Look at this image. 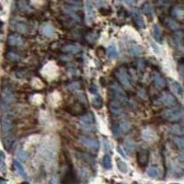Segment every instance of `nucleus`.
<instances>
[{"instance_id":"2f4dec72","label":"nucleus","mask_w":184,"mask_h":184,"mask_svg":"<svg viewBox=\"0 0 184 184\" xmlns=\"http://www.w3.org/2000/svg\"><path fill=\"white\" fill-rule=\"evenodd\" d=\"M16 156L18 157V159L21 160V161H26L29 158L28 153L25 150H23V149H18V151L16 153Z\"/></svg>"},{"instance_id":"20e7f679","label":"nucleus","mask_w":184,"mask_h":184,"mask_svg":"<svg viewBox=\"0 0 184 184\" xmlns=\"http://www.w3.org/2000/svg\"><path fill=\"white\" fill-rule=\"evenodd\" d=\"M115 76L122 86H124L126 88L131 87V81H130L129 76H128V73H127L125 67H122V66L119 67L115 71Z\"/></svg>"},{"instance_id":"423d86ee","label":"nucleus","mask_w":184,"mask_h":184,"mask_svg":"<svg viewBox=\"0 0 184 184\" xmlns=\"http://www.w3.org/2000/svg\"><path fill=\"white\" fill-rule=\"evenodd\" d=\"M111 90L113 94V96L120 101H126L127 100V97L126 94L124 93V91L122 90V88L117 84V83H112L111 86Z\"/></svg>"},{"instance_id":"f03ea898","label":"nucleus","mask_w":184,"mask_h":184,"mask_svg":"<svg viewBox=\"0 0 184 184\" xmlns=\"http://www.w3.org/2000/svg\"><path fill=\"white\" fill-rule=\"evenodd\" d=\"M40 154L41 156L47 162H52L54 160L56 156V149L53 143H45L41 148H40Z\"/></svg>"},{"instance_id":"b1692460","label":"nucleus","mask_w":184,"mask_h":184,"mask_svg":"<svg viewBox=\"0 0 184 184\" xmlns=\"http://www.w3.org/2000/svg\"><path fill=\"white\" fill-rule=\"evenodd\" d=\"M43 34L45 35L46 37H52L54 34V29L52 25L50 24H45L43 25V29H42Z\"/></svg>"},{"instance_id":"a19ab883","label":"nucleus","mask_w":184,"mask_h":184,"mask_svg":"<svg viewBox=\"0 0 184 184\" xmlns=\"http://www.w3.org/2000/svg\"><path fill=\"white\" fill-rule=\"evenodd\" d=\"M143 11H144V13H145V14H146V15H149V16H151V15L153 14L152 8L150 7V5H149V4H145V5L143 6Z\"/></svg>"},{"instance_id":"6e6552de","label":"nucleus","mask_w":184,"mask_h":184,"mask_svg":"<svg viewBox=\"0 0 184 184\" xmlns=\"http://www.w3.org/2000/svg\"><path fill=\"white\" fill-rule=\"evenodd\" d=\"M130 129H131V124H130V122H126V121H123V122H121L114 128L113 133H114L116 136H119V135H121L122 133H127Z\"/></svg>"},{"instance_id":"c756f323","label":"nucleus","mask_w":184,"mask_h":184,"mask_svg":"<svg viewBox=\"0 0 184 184\" xmlns=\"http://www.w3.org/2000/svg\"><path fill=\"white\" fill-rule=\"evenodd\" d=\"M102 165L106 169H111L112 167V162H111V157L110 155H105L102 159Z\"/></svg>"},{"instance_id":"dca6fc26","label":"nucleus","mask_w":184,"mask_h":184,"mask_svg":"<svg viewBox=\"0 0 184 184\" xmlns=\"http://www.w3.org/2000/svg\"><path fill=\"white\" fill-rule=\"evenodd\" d=\"M13 166H14V168H15V171L18 173V175H20L21 177L22 178H26L27 177V173H26V170L25 168L23 167V166L21 165V163L18 160H14L13 162Z\"/></svg>"},{"instance_id":"6ab92c4d","label":"nucleus","mask_w":184,"mask_h":184,"mask_svg":"<svg viewBox=\"0 0 184 184\" xmlns=\"http://www.w3.org/2000/svg\"><path fill=\"white\" fill-rule=\"evenodd\" d=\"M152 34H153L154 39H155L156 42H158V43H161V42H162V39H163V37H162V32H161V30H160V28H159L158 25L155 24V25L153 26Z\"/></svg>"},{"instance_id":"3c124183","label":"nucleus","mask_w":184,"mask_h":184,"mask_svg":"<svg viewBox=\"0 0 184 184\" xmlns=\"http://www.w3.org/2000/svg\"><path fill=\"white\" fill-rule=\"evenodd\" d=\"M1 27H2V22L0 21V29H1Z\"/></svg>"},{"instance_id":"412c9836","label":"nucleus","mask_w":184,"mask_h":184,"mask_svg":"<svg viewBox=\"0 0 184 184\" xmlns=\"http://www.w3.org/2000/svg\"><path fill=\"white\" fill-rule=\"evenodd\" d=\"M81 47L79 45H75V44H68L63 48V51L65 53H69V54H77L80 52Z\"/></svg>"},{"instance_id":"473e14b6","label":"nucleus","mask_w":184,"mask_h":184,"mask_svg":"<svg viewBox=\"0 0 184 184\" xmlns=\"http://www.w3.org/2000/svg\"><path fill=\"white\" fill-rule=\"evenodd\" d=\"M147 175L152 178H156L158 176V168L155 166L149 167L147 169Z\"/></svg>"},{"instance_id":"49530a36","label":"nucleus","mask_w":184,"mask_h":184,"mask_svg":"<svg viewBox=\"0 0 184 184\" xmlns=\"http://www.w3.org/2000/svg\"><path fill=\"white\" fill-rule=\"evenodd\" d=\"M104 146H105V150L106 151H108V150H110V145H109V143L107 142V140L106 139H104Z\"/></svg>"},{"instance_id":"e433bc0d","label":"nucleus","mask_w":184,"mask_h":184,"mask_svg":"<svg viewBox=\"0 0 184 184\" xmlns=\"http://www.w3.org/2000/svg\"><path fill=\"white\" fill-rule=\"evenodd\" d=\"M166 23H167V27H169L172 31H177L178 29V24L177 23V22H175L173 20H171V19H167L166 20Z\"/></svg>"},{"instance_id":"c03bdc74","label":"nucleus","mask_w":184,"mask_h":184,"mask_svg":"<svg viewBox=\"0 0 184 184\" xmlns=\"http://www.w3.org/2000/svg\"><path fill=\"white\" fill-rule=\"evenodd\" d=\"M79 88H80V86H79L78 83H72V84L68 87V89L74 91V90H77V89H79Z\"/></svg>"},{"instance_id":"2eb2a0df","label":"nucleus","mask_w":184,"mask_h":184,"mask_svg":"<svg viewBox=\"0 0 184 184\" xmlns=\"http://www.w3.org/2000/svg\"><path fill=\"white\" fill-rule=\"evenodd\" d=\"M169 132L177 135H184V124H173L168 128Z\"/></svg>"},{"instance_id":"8fccbe9b","label":"nucleus","mask_w":184,"mask_h":184,"mask_svg":"<svg viewBox=\"0 0 184 184\" xmlns=\"http://www.w3.org/2000/svg\"><path fill=\"white\" fill-rule=\"evenodd\" d=\"M7 182V180H5V179H2V178H0V183H6Z\"/></svg>"},{"instance_id":"c85d7f7f","label":"nucleus","mask_w":184,"mask_h":184,"mask_svg":"<svg viewBox=\"0 0 184 184\" xmlns=\"http://www.w3.org/2000/svg\"><path fill=\"white\" fill-rule=\"evenodd\" d=\"M94 123V117L91 113H88L80 118V124Z\"/></svg>"},{"instance_id":"9d476101","label":"nucleus","mask_w":184,"mask_h":184,"mask_svg":"<svg viewBox=\"0 0 184 184\" xmlns=\"http://www.w3.org/2000/svg\"><path fill=\"white\" fill-rule=\"evenodd\" d=\"M148 158H149V154L146 150H140L138 153H137V156H136V159H137V162H138V165L140 167H145L146 166L147 162H148Z\"/></svg>"},{"instance_id":"4be33fe9","label":"nucleus","mask_w":184,"mask_h":184,"mask_svg":"<svg viewBox=\"0 0 184 184\" xmlns=\"http://www.w3.org/2000/svg\"><path fill=\"white\" fill-rule=\"evenodd\" d=\"M142 52H143V48L140 45H138V44H132L129 47V54L131 55L136 56V55L141 54Z\"/></svg>"},{"instance_id":"de8ad7c7","label":"nucleus","mask_w":184,"mask_h":184,"mask_svg":"<svg viewBox=\"0 0 184 184\" xmlns=\"http://www.w3.org/2000/svg\"><path fill=\"white\" fill-rule=\"evenodd\" d=\"M118 152L124 157V158H126V155L124 154V152H123V150H122V148L121 147H118Z\"/></svg>"},{"instance_id":"393cba45","label":"nucleus","mask_w":184,"mask_h":184,"mask_svg":"<svg viewBox=\"0 0 184 184\" xmlns=\"http://www.w3.org/2000/svg\"><path fill=\"white\" fill-rule=\"evenodd\" d=\"M124 149L127 153L133 154L135 149V145L132 139H126L124 142Z\"/></svg>"},{"instance_id":"9b49d317","label":"nucleus","mask_w":184,"mask_h":184,"mask_svg":"<svg viewBox=\"0 0 184 184\" xmlns=\"http://www.w3.org/2000/svg\"><path fill=\"white\" fill-rule=\"evenodd\" d=\"M142 137L146 142H154L156 139V134L154 130L150 128H145L142 131Z\"/></svg>"},{"instance_id":"f8f14e48","label":"nucleus","mask_w":184,"mask_h":184,"mask_svg":"<svg viewBox=\"0 0 184 184\" xmlns=\"http://www.w3.org/2000/svg\"><path fill=\"white\" fill-rule=\"evenodd\" d=\"M160 100L163 104L167 106H174L176 104V99L174 98V96H172L170 93H167V92H165L161 96Z\"/></svg>"},{"instance_id":"0eeeda50","label":"nucleus","mask_w":184,"mask_h":184,"mask_svg":"<svg viewBox=\"0 0 184 184\" xmlns=\"http://www.w3.org/2000/svg\"><path fill=\"white\" fill-rule=\"evenodd\" d=\"M1 126H2V131L4 133H9L11 131L13 127V120L11 115L9 113H5L2 115L1 118Z\"/></svg>"},{"instance_id":"bb28decb","label":"nucleus","mask_w":184,"mask_h":184,"mask_svg":"<svg viewBox=\"0 0 184 184\" xmlns=\"http://www.w3.org/2000/svg\"><path fill=\"white\" fill-rule=\"evenodd\" d=\"M117 167H118V169L120 170V172H122V173H123V174H126V173H128V166H127V164L123 161V160H122V159H120V158H117Z\"/></svg>"},{"instance_id":"58836bf2","label":"nucleus","mask_w":184,"mask_h":184,"mask_svg":"<svg viewBox=\"0 0 184 184\" xmlns=\"http://www.w3.org/2000/svg\"><path fill=\"white\" fill-rule=\"evenodd\" d=\"M13 142H14V139L12 136H8L4 139V145L6 147V149L9 150V148L12 146L13 145Z\"/></svg>"},{"instance_id":"ddd939ff","label":"nucleus","mask_w":184,"mask_h":184,"mask_svg":"<svg viewBox=\"0 0 184 184\" xmlns=\"http://www.w3.org/2000/svg\"><path fill=\"white\" fill-rule=\"evenodd\" d=\"M8 43L11 46H21L23 44V39L17 34H10L8 38Z\"/></svg>"},{"instance_id":"a878e982","label":"nucleus","mask_w":184,"mask_h":184,"mask_svg":"<svg viewBox=\"0 0 184 184\" xmlns=\"http://www.w3.org/2000/svg\"><path fill=\"white\" fill-rule=\"evenodd\" d=\"M153 80H154V83L156 87L158 88H164L166 86V81L165 79L158 74H155L154 77H153Z\"/></svg>"},{"instance_id":"79ce46f5","label":"nucleus","mask_w":184,"mask_h":184,"mask_svg":"<svg viewBox=\"0 0 184 184\" xmlns=\"http://www.w3.org/2000/svg\"><path fill=\"white\" fill-rule=\"evenodd\" d=\"M0 168H1V170L4 168H6V165H5V155L3 152L0 151Z\"/></svg>"},{"instance_id":"1a4fd4ad","label":"nucleus","mask_w":184,"mask_h":184,"mask_svg":"<svg viewBox=\"0 0 184 184\" xmlns=\"http://www.w3.org/2000/svg\"><path fill=\"white\" fill-rule=\"evenodd\" d=\"M109 109H110L111 112L116 116H120L123 113L122 107L121 106V104L118 101H115V100H111L109 103Z\"/></svg>"},{"instance_id":"cd10ccee","label":"nucleus","mask_w":184,"mask_h":184,"mask_svg":"<svg viewBox=\"0 0 184 184\" xmlns=\"http://www.w3.org/2000/svg\"><path fill=\"white\" fill-rule=\"evenodd\" d=\"M107 53H108V55L110 58L111 59H115L118 57V52H117V48L114 44H111L109 47H108V50H107Z\"/></svg>"},{"instance_id":"72a5a7b5","label":"nucleus","mask_w":184,"mask_h":184,"mask_svg":"<svg viewBox=\"0 0 184 184\" xmlns=\"http://www.w3.org/2000/svg\"><path fill=\"white\" fill-rule=\"evenodd\" d=\"M79 174H80V177L84 179H88V178H90V172L86 167H80Z\"/></svg>"},{"instance_id":"f3484780","label":"nucleus","mask_w":184,"mask_h":184,"mask_svg":"<svg viewBox=\"0 0 184 184\" xmlns=\"http://www.w3.org/2000/svg\"><path fill=\"white\" fill-rule=\"evenodd\" d=\"M170 87H171L172 91H173L177 96L181 97V96L183 95V88H182L181 85H180L179 83H178L177 81L171 80V82H170Z\"/></svg>"},{"instance_id":"a18cd8bd","label":"nucleus","mask_w":184,"mask_h":184,"mask_svg":"<svg viewBox=\"0 0 184 184\" xmlns=\"http://www.w3.org/2000/svg\"><path fill=\"white\" fill-rule=\"evenodd\" d=\"M66 2H68L69 4H71L73 6H78V5H80V0H66Z\"/></svg>"},{"instance_id":"c9c22d12","label":"nucleus","mask_w":184,"mask_h":184,"mask_svg":"<svg viewBox=\"0 0 184 184\" xmlns=\"http://www.w3.org/2000/svg\"><path fill=\"white\" fill-rule=\"evenodd\" d=\"M133 19H134V21H135L136 25H137L139 28H144V27L145 26V21H144V19H143L142 16H140L139 14H134Z\"/></svg>"},{"instance_id":"f257e3e1","label":"nucleus","mask_w":184,"mask_h":184,"mask_svg":"<svg viewBox=\"0 0 184 184\" xmlns=\"http://www.w3.org/2000/svg\"><path fill=\"white\" fill-rule=\"evenodd\" d=\"M15 101V95L11 88L9 86L3 87L1 93H0V109L6 111L10 109Z\"/></svg>"},{"instance_id":"aec40b11","label":"nucleus","mask_w":184,"mask_h":184,"mask_svg":"<svg viewBox=\"0 0 184 184\" xmlns=\"http://www.w3.org/2000/svg\"><path fill=\"white\" fill-rule=\"evenodd\" d=\"M77 157H79L80 159H82L83 161L90 164V165H93L94 164V158L93 156H91L90 155L87 154V153H84V152H77Z\"/></svg>"},{"instance_id":"ea45409f","label":"nucleus","mask_w":184,"mask_h":184,"mask_svg":"<svg viewBox=\"0 0 184 184\" xmlns=\"http://www.w3.org/2000/svg\"><path fill=\"white\" fill-rule=\"evenodd\" d=\"M6 56H7V58L9 59L10 61H19V60H21L20 55L17 54H15V53H13V52H9V53H8Z\"/></svg>"},{"instance_id":"a211bd4d","label":"nucleus","mask_w":184,"mask_h":184,"mask_svg":"<svg viewBox=\"0 0 184 184\" xmlns=\"http://www.w3.org/2000/svg\"><path fill=\"white\" fill-rule=\"evenodd\" d=\"M17 5H18V8L23 12H31L32 11V7L27 0H18Z\"/></svg>"},{"instance_id":"37998d69","label":"nucleus","mask_w":184,"mask_h":184,"mask_svg":"<svg viewBox=\"0 0 184 184\" xmlns=\"http://www.w3.org/2000/svg\"><path fill=\"white\" fill-rule=\"evenodd\" d=\"M172 14H173L175 17L179 18V17L182 15V10H181L180 9H178V8H175V9H173V10H172Z\"/></svg>"},{"instance_id":"4c0bfd02","label":"nucleus","mask_w":184,"mask_h":184,"mask_svg":"<svg viewBox=\"0 0 184 184\" xmlns=\"http://www.w3.org/2000/svg\"><path fill=\"white\" fill-rule=\"evenodd\" d=\"M92 105L95 107V108H101L102 107V100L100 96H95L93 99H92Z\"/></svg>"},{"instance_id":"7c9ffc66","label":"nucleus","mask_w":184,"mask_h":184,"mask_svg":"<svg viewBox=\"0 0 184 184\" xmlns=\"http://www.w3.org/2000/svg\"><path fill=\"white\" fill-rule=\"evenodd\" d=\"M172 142L181 150L184 151V138L182 137H178V136H175L172 137Z\"/></svg>"},{"instance_id":"09e8293b","label":"nucleus","mask_w":184,"mask_h":184,"mask_svg":"<svg viewBox=\"0 0 184 184\" xmlns=\"http://www.w3.org/2000/svg\"><path fill=\"white\" fill-rule=\"evenodd\" d=\"M179 73H180L181 76H184V65L180 66V68H179Z\"/></svg>"},{"instance_id":"f704fd0d","label":"nucleus","mask_w":184,"mask_h":184,"mask_svg":"<svg viewBox=\"0 0 184 184\" xmlns=\"http://www.w3.org/2000/svg\"><path fill=\"white\" fill-rule=\"evenodd\" d=\"M64 12H65L66 15H68L70 18H72L73 20H75V21H80V19H79L78 15H77L73 9H66L64 10Z\"/></svg>"},{"instance_id":"5701e85b","label":"nucleus","mask_w":184,"mask_h":184,"mask_svg":"<svg viewBox=\"0 0 184 184\" xmlns=\"http://www.w3.org/2000/svg\"><path fill=\"white\" fill-rule=\"evenodd\" d=\"M13 28L17 32H19L21 33H27L28 30H29L27 25L25 23H23V22H14L13 23Z\"/></svg>"},{"instance_id":"39448f33","label":"nucleus","mask_w":184,"mask_h":184,"mask_svg":"<svg viewBox=\"0 0 184 184\" xmlns=\"http://www.w3.org/2000/svg\"><path fill=\"white\" fill-rule=\"evenodd\" d=\"M79 142L87 146L88 148H89L90 150L92 151H98L99 147H100V145H99V142L96 140V139H93V138H90V137H87V136H80L79 137Z\"/></svg>"},{"instance_id":"7ed1b4c3","label":"nucleus","mask_w":184,"mask_h":184,"mask_svg":"<svg viewBox=\"0 0 184 184\" xmlns=\"http://www.w3.org/2000/svg\"><path fill=\"white\" fill-rule=\"evenodd\" d=\"M163 117L169 122H178L183 119L184 112L179 109H168L163 112Z\"/></svg>"},{"instance_id":"4468645a","label":"nucleus","mask_w":184,"mask_h":184,"mask_svg":"<svg viewBox=\"0 0 184 184\" xmlns=\"http://www.w3.org/2000/svg\"><path fill=\"white\" fill-rule=\"evenodd\" d=\"M85 9H86V17L88 22H91L94 20L95 14H94V10H93V7L92 4L90 3L89 0H86L85 3Z\"/></svg>"}]
</instances>
